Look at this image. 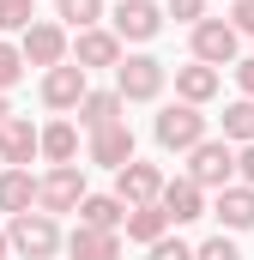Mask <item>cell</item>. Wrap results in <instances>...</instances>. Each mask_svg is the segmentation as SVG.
<instances>
[{"label":"cell","mask_w":254,"mask_h":260,"mask_svg":"<svg viewBox=\"0 0 254 260\" xmlns=\"http://www.w3.org/2000/svg\"><path fill=\"white\" fill-rule=\"evenodd\" d=\"M6 236H12V254L18 260H55L67 248L61 224H55L49 212H18V218L6 224Z\"/></svg>","instance_id":"6da1fadb"},{"label":"cell","mask_w":254,"mask_h":260,"mask_svg":"<svg viewBox=\"0 0 254 260\" xmlns=\"http://www.w3.org/2000/svg\"><path fill=\"white\" fill-rule=\"evenodd\" d=\"M85 206V170L79 164H49V176L37 182V212L61 218V212H79Z\"/></svg>","instance_id":"7a4b0ae2"},{"label":"cell","mask_w":254,"mask_h":260,"mask_svg":"<svg viewBox=\"0 0 254 260\" xmlns=\"http://www.w3.org/2000/svg\"><path fill=\"white\" fill-rule=\"evenodd\" d=\"M151 133H157L164 151H194L206 139V115H200V103H164L157 121H151Z\"/></svg>","instance_id":"3957f363"},{"label":"cell","mask_w":254,"mask_h":260,"mask_svg":"<svg viewBox=\"0 0 254 260\" xmlns=\"http://www.w3.org/2000/svg\"><path fill=\"white\" fill-rule=\"evenodd\" d=\"M188 176L200 182V188H230L236 182V151H230V139H200L188 151Z\"/></svg>","instance_id":"277c9868"},{"label":"cell","mask_w":254,"mask_h":260,"mask_svg":"<svg viewBox=\"0 0 254 260\" xmlns=\"http://www.w3.org/2000/svg\"><path fill=\"white\" fill-rule=\"evenodd\" d=\"M164 61H151V55H127L121 67H115V91H121L127 103H151L157 91H164Z\"/></svg>","instance_id":"5b68a950"},{"label":"cell","mask_w":254,"mask_h":260,"mask_svg":"<svg viewBox=\"0 0 254 260\" xmlns=\"http://www.w3.org/2000/svg\"><path fill=\"white\" fill-rule=\"evenodd\" d=\"M85 97H91V73L79 61H61V67L43 73V103H49V109H79Z\"/></svg>","instance_id":"8992f818"},{"label":"cell","mask_w":254,"mask_h":260,"mask_svg":"<svg viewBox=\"0 0 254 260\" xmlns=\"http://www.w3.org/2000/svg\"><path fill=\"white\" fill-rule=\"evenodd\" d=\"M18 49H24V61H30V67H43V73H49V67H61V61H67V49H73V43H67V24H55V18H37V24L18 37Z\"/></svg>","instance_id":"52a82bcc"},{"label":"cell","mask_w":254,"mask_h":260,"mask_svg":"<svg viewBox=\"0 0 254 260\" xmlns=\"http://www.w3.org/2000/svg\"><path fill=\"white\" fill-rule=\"evenodd\" d=\"M194 61L236 67V24H230V18H200V24H194Z\"/></svg>","instance_id":"ba28073f"},{"label":"cell","mask_w":254,"mask_h":260,"mask_svg":"<svg viewBox=\"0 0 254 260\" xmlns=\"http://www.w3.org/2000/svg\"><path fill=\"white\" fill-rule=\"evenodd\" d=\"M109 24H115L121 43H151V37L164 30V6H151V0H121Z\"/></svg>","instance_id":"9c48e42d"},{"label":"cell","mask_w":254,"mask_h":260,"mask_svg":"<svg viewBox=\"0 0 254 260\" xmlns=\"http://www.w3.org/2000/svg\"><path fill=\"white\" fill-rule=\"evenodd\" d=\"M30 157H43V127H30L24 115H12L0 127V164L6 170H30Z\"/></svg>","instance_id":"30bf717a"},{"label":"cell","mask_w":254,"mask_h":260,"mask_svg":"<svg viewBox=\"0 0 254 260\" xmlns=\"http://www.w3.org/2000/svg\"><path fill=\"white\" fill-rule=\"evenodd\" d=\"M115 194H121L127 206H157V200H164V170L133 157L127 170H115Z\"/></svg>","instance_id":"8fae6325"},{"label":"cell","mask_w":254,"mask_h":260,"mask_svg":"<svg viewBox=\"0 0 254 260\" xmlns=\"http://www.w3.org/2000/svg\"><path fill=\"white\" fill-rule=\"evenodd\" d=\"M157 206L170 212V224H194V218H206V188L194 176H176V182H164V200Z\"/></svg>","instance_id":"7c38bea8"},{"label":"cell","mask_w":254,"mask_h":260,"mask_svg":"<svg viewBox=\"0 0 254 260\" xmlns=\"http://www.w3.org/2000/svg\"><path fill=\"white\" fill-rule=\"evenodd\" d=\"M73 61L85 67V73H97V67H121V37L115 30H79V43H73Z\"/></svg>","instance_id":"4fadbf2b"},{"label":"cell","mask_w":254,"mask_h":260,"mask_svg":"<svg viewBox=\"0 0 254 260\" xmlns=\"http://www.w3.org/2000/svg\"><path fill=\"white\" fill-rule=\"evenodd\" d=\"M67 254L73 260H121V230H91V224H79V230L67 236Z\"/></svg>","instance_id":"5bb4252c"},{"label":"cell","mask_w":254,"mask_h":260,"mask_svg":"<svg viewBox=\"0 0 254 260\" xmlns=\"http://www.w3.org/2000/svg\"><path fill=\"white\" fill-rule=\"evenodd\" d=\"M218 85H224V73H218V67H206V61L176 67V97H182V103H212V97H218Z\"/></svg>","instance_id":"9a60e30c"},{"label":"cell","mask_w":254,"mask_h":260,"mask_svg":"<svg viewBox=\"0 0 254 260\" xmlns=\"http://www.w3.org/2000/svg\"><path fill=\"white\" fill-rule=\"evenodd\" d=\"M91 164H103V170H127L133 164V127H103V133H91Z\"/></svg>","instance_id":"2e32d148"},{"label":"cell","mask_w":254,"mask_h":260,"mask_svg":"<svg viewBox=\"0 0 254 260\" xmlns=\"http://www.w3.org/2000/svg\"><path fill=\"white\" fill-rule=\"evenodd\" d=\"M121 109H127V97H121V91H91V97L79 103V127H85V133L121 127Z\"/></svg>","instance_id":"e0dca14e"},{"label":"cell","mask_w":254,"mask_h":260,"mask_svg":"<svg viewBox=\"0 0 254 260\" xmlns=\"http://www.w3.org/2000/svg\"><path fill=\"white\" fill-rule=\"evenodd\" d=\"M212 212H218L224 230H254V188H248V182H230V188L218 194Z\"/></svg>","instance_id":"ac0fdd59"},{"label":"cell","mask_w":254,"mask_h":260,"mask_svg":"<svg viewBox=\"0 0 254 260\" xmlns=\"http://www.w3.org/2000/svg\"><path fill=\"white\" fill-rule=\"evenodd\" d=\"M37 182H43V176H30V170H0V212H6V218L30 212V206H37Z\"/></svg>","instance_id":"d6986e66"},{"label":"cell","mask_w":254,"mask_h":260,"mask_svg":"<svg viewBox=\"0 0 254 260\" xmlns=\"http://www.w3.org/2000/svg\"><path fill=\"white\" fill-rule=\"evenodd\" d=\"M127 206L121 194H85V206H79V224H91V230H121L127 224Z\"/></svg>","instance_id":"ffe728a7"},{"label":"cell","mask_w":254,"mask_h":260,"mask_svg":"<svg viewBox=\"0 0 254 260\" xmlns=\"http://www.w3.org/2000/svg\"><path fill=\"white\" fill-rule=\"evenodd\" d=\"M164 236H170V212H164V206H133V212H127V242H145V248H151V242H164Z\"/></svg>","instance_id":"44dd1931"},{"label":"cell","mask_w":254,"mask_h":260,"mask_svg":"<svg viewBox=\"0 0 254 260\" xmlns=\"http://www.w3.org/2000/svg\"><path fill=\"white\" fill-rule=\"evenodd\" d=\"M43 157H49V164H73V157H79V127H73V121H49V127H43Z\"/></svg>","instance_id":"7402d4cb"},{"label":"cell","mask_w":254,"mask_h":260,"mask_svg":"<svg viewBox=\"0 0 254 260\" xmlns=\"http://www.w3.org/2000/svg\"><path fill=\"white\" fill-rule=\"evenodd\" d=\"M224 139H236V145H254V97H236V103L224 109Z\"/></svg>","instance_id":"603a6c76"},{"label":"cell","mask_w":254,"mask_h":260,"mask_svg":"<svg viewBox=\"0 0 254 260\" xmlns=\"http://www.w3.org/2000/svg\"><path fill=\"white\" fill-rule=\"evenodd\" d=\"M55 18H61V24H73V30H97L103 0H55Z\"/></svg>","instance_id":"cb8c5ba5"},{"label":"cell","mask_w":254,"mask_h":260,"mask_svg":"<svg viewBox=\"0 0 254 260\" xmlns=\"http://www.w3.org/2000/svg\"><path fill=\"white\" fill-rule=\"evenodd\" d=\"M30 24H37V6L30 0H0V30H18L24 37Z\"/></svg>","instance_id":"d4e9b609"},{"label":"cell","mask_w":254,"mask_h":260,"mask_svg":"<svg viewBox=\"0 0 254 260\" xmlns=\"http://www.w3.org/2000/svg\"><path fill=\"white\" fill-rule=\"evenodd\" d=\"M24 49H18V43H6V37H0V91H6V85H18V79H24Z\"/></svg>","instance_id":"484cf974"},{"label":"cell","mask_w":254,"mask_h":260,"mask_svg":"<svg viewBox=\"0 0 254 260\" xmlns=\"http://www.w3.org/2000/svg\"><path fill=\"white\" fill-rule=\"evenodd\" d=\"M194 260H242V254H236V242H230V236H212V242H200V248H194Z\"/></svg>","instance_id":"4316f807"},{"label":"cell","mask_w":254,"mask_h":260,"mask_svg":"<svg viewBox=\"0 0 254 260\" xmlns=\"http://www.w3.org/2000/svg\"><path fill=\"white\" fill-rule=\"evenodd\" d=\"M170 18H176V24H200V18H206V0H170Z\"/></svg>","instance_id":"83f0119b"},{"label":"cell","mask_w":254,"mask_h":260,"mask_svg":"<svg viewBox=\"0 0 254 260\" xmlns=\"http://www.w3.org/2000/svg\"><path fill=\"white\" fill-rule=\"evenodd\" d=\"M151 260H194V248L182 236H164V242H151Z\"/></svg>","instance_id":"f1b7e54d"},{"label":"cell","mask_w":254,"mask_h":260,"mask_svg":"<svg viewBox=\"0 0 254 260\" xmlns=\"http://www.w3.org/2000/svg\"><path fill=\"white\" fill-rule=\"evenodd\" d=\"M230 24H236V37H254V0H236L230 6Z\"/></svg>","instance_id":"f546056e"},{"label":"cell","mask_w":254,"mask_h":260,"mask_svg":"<svg viewBox=\"0 0 254 260\" xmlns=\"http://www.w3.org/2000/svg\"><path fill=\"white\" fill-rule=\"evenodd\" d=\"M236 176L254 188V145H242V151H236Z\"/></svg>","instance_id":"4dcf8cb0"},{"label":"cell","mask_w":254,"mask_h":260,"mask_svg":"<svg viewBox=\"0 0 254 260\" xmlns=\"http://www.w3.org/2000/svg\"><path fill=\"white\" fill-rule=\"evenodd\" d=\"M236 85H242V97H254V61H236Z\"/></svg>","instance_id":"1f68e13d"},{"label":"cell","mask_w":254,"mask_h":260,"mask_svg":"<svg viewBox=\"0 0 254 260\" xmlns=\"http://www.w3.org/2000/svg\"><path fill=\"white\" fill-rule=\"evenodd\" d=\"M6 121H12V109H6V91H0V127H6Z\"/></svg>","instance_id":"d6a6232c"},{"label":"cell","mask_w":254,"mask_h":260,"mask_svg":"<svg viewBox=\"0 0 254 260\" xmlns=\"http://www.w3.org/2000/svg\"><path fill=\"white\" fill-rule=\"evenodd\" d=\"M6 248H12V236H6V230H0V260H6Z\"/></svg>","instance_id":"836d02e7"},{"label":"cell","mask_w":254,"mask_h":260,"mask_svg":"<svg viewBox=\"0 0 254 260\" xmlns=\"http://www.w3.org/2000/svg\"><path fill=\"white\" fill-rule=\"evenodd\" d=\"M0 170H6V164H0Z\"/></svg>","instance_id":"e575fe53"}]
</instances>
